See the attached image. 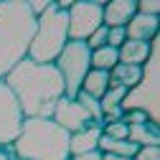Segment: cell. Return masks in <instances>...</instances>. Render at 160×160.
Returning <instances> with one entry per match:
<instances>
[{
  "instance_id": "10",
  "label": "cell",
  "mask_w": 160,
  "mask_h": 160,
  "mask_svg": "<svg viewBox=\"0 0 160 160\" xmlns=\"http://www.w3.org/2000/svg\"><path fill=\"white\" fill-rule=\"evenodd\" d=\"M135 13H137L135 0H112V3L102 5V23L107 28H125Z\"/></svg>"
},
{
  "instance_id": "8",
  "label": "cell",
  "mask_w": 160,
  "mask_h": 160,
  "mask_svg": "<svg viewBox=\"0 0 160 160\" xmlns=\"http://www.w3.org/2000/svg\"><path fill=\"white\" fill-rule=\"evenodd\" d=\"M69 15V41H87V38L102 23V3L84 0V3H71L66 10Z\"/></svg>"
},
{
  "instance_id": "14",
  "label": "cell",
  "mask_w": 160,
  "mask_h": 160,
  "mask_svg": "<svg viewBox=\"0 0 160 160\" xmlns=\"http://www.w3.org/2000/svg\"><path fill=\"white\" fill-rule=\"evenodd\" d=\"M130 127V135L127 140L135 142L137 148H150V145H158L160 142V130H158V122H140V125H127Z\"/></svg>"
},
{
  "instance_id": "24",
  "label": "cell",
  "mask_w": 160,
  "mask_h": 160,
  "mask_svg": "<svg viewBox=\"0 0 160 160\" xmlns=\"http://www.w3.org/2000/svg\"><path fill=\"white\" fill-rule=\"evenodd\" d=\"M48 3H51V0H28V8H31V13L38 18V15H43V13H46Z\"/></svg>"
},
{
  "instance_id": "13",
  "label": "cell",
  "mask_w": 160,
  "mask_h": 160,
  "mask_svg": "<svg viewBox=\"0 0 160 160\" xmlns=\"http://www.w3.org/2000/svg\"><path fill=\"white\" fill-rule=\"evenodd\" d=\"M150 51H152V41L150 43H145V41H125L117 48L119 64H130V66H145V61L150 58Z\"/></svg>"
},
{
  "instance_id": "17",
  "label": "cell",
  "mask_w": 160,
  "mask_h": 160,
  "mask_svg": "<svg viewBox=\"0 0 160 160\" xmlns=\"http://www.w3.org/2000/svg\"><path fill=\"white\" fill-rule=\"evenodd\" d=\"M102 155H122V158H135V152L140 150L135 142L130 140H109V137H99V148H97Z\"/></svg>"
},
{
  "instance_id": "2",
  "label": "cell",
  "mask_w": 160,
  "mask_h": 160,
  "mask_svg": "<svg viewBox=\"0 0 160 160\" xmlns=\"http://www.w3.org/2000/svg\"><path fill=\"white\" fill-rule=\"evenodd\" d=\"M36 23L28 0H0V79L28 58Z\"/></svg>"
},
{
  "instance_id": "4",
  "label": "cell",
  "mask_w": 160,
  "mask_h": 160,
  "mask_svg": "<svg viewBox=\"0 0 160 160\" xmlns=\"http://www.w3.org/2000/svg\"><path fill=\"white\" fill-rule=\"evenodd\" d=\"M66 43H69V15L56 0H51L46 13L38 15L28 58L36 64H53Z\"/></svg>"
},
{
  "instance_id": "18",
  "label": "cell",
  "mask_w": 160,
  "mask_h": 160,
  "mask_svg": "<svg viewBox=\"0 0 160 160\" xmlns=\"http://www.w3.org/2000/svg\"><path fill=\"white\" fill-rule=\"evenodd\" d=\"M92 69H99V71H112L117 64H119V53H117V48H112V46H102V48H97V51H92Z\"/></svg>"
},
{
  "instance_id": "12",
  "label": "cell",
  "mask_w": 160,
  "mask_h": 160,
  "mask_svg": "<svg viewBox=\"0 0 160 160\" xmlns=\"http://www.w3.org/2000/svg\"><path fill=\"white\" fill-rule=\"evenodd\" d=\"M99 137H102V127H87L82 132L69 135V155H89V152H97Z\"/></svg>"
},
{
  "instance_id": "21",
  "label": "cell",
  "mask_w": 160,
  "mask_h": 160,
  "mask_svg": "<svg viewBox=\"0 0 160 160\" xmlns=\"http://www.w3.org/2000/svg\"><path fill=\"white\" fill-rule=\"evenodd\" d=\"M125 41H127L125 28H107V46H112V48H119Z\"/></svg>"
},
{
  "instance_id": "26",
  "label": "cell",
  "mask_w": 160,
  "mask_h": 160,
  "mask_svg": "<svg viewBox=\"0 0 160 160\" xmlns=\"http://www.w3.org/2000/svg\"><path fill=\"white\" fill-rule=\"evenodd\" d=\"M0 160H13V152H10V148H3V145H0Z\"/></svg>"
},
{
  "instance_id": "5",
  "label": "cell",
  "mask_w": 160,
  "mask_h": 160,
  "mask_svg": "<svg viewBox=\"0 0 160 160\" xmlns=\"http://www.w3.org/2000/svg\"><path fill=\"white\" fill-rule=\"evenodd\" d=\"M51 119L61 130L74 135V132H82L87 127H102V109H99L97 99L87 97L84 92H79L74 99H69V97L58 99Z\"/></svg>"
},
{
  "instance_id": "1",
  "label": "cell",
  "mask_w": 160,
  "mask_h": 160,
  "mask_svg": "<svg viewBox=\"0 0 160 160\" xmlns=\"http://www.w3.org/2000/svg\"><path fill=\"white\" fill-rule=\"evenodd\" d=\"M3 82L13 92L23 117L51 119L58 99L64 97V79L53 64H36L23 58Z\"/></svg>"
},
{
  "instance_id": "23",
  "label": "cell",
  "mask_w": 160,
  "mask_h": 160,
  "mask_svg": "<svg viewBox=\"0 0 160 160\" xmlns=\"http://www.w3.org/2000/svg\"><path fill=\"white\" fill-rule=\"evenodd\" d=\"M132 160H160V148L158 145H150V148H140L135 152Z\"/></svg>"
},
{
  "instance_id": "25",
  "label": "cell",
  "mask_w": 160,
  "mask_h": 160,
  "mask_svg": "<svg viewBox=\"0 0 160 160\" xmlns=\"http://www.w3.org/2000/svg\"><path fill=\"white\" fill-rule=\"evenodd\" d=\"M66 160H102V152H89V155H69Z\"/></svg>"
},
{
  "instance_id": "9",
  "label": "cell",
  "mask_w": 160,
  "mask_h": 160,
  "mask_svg": "<svg viewBox=\"0 0 160 160\" xmlns=\"http://www.w3.org/2000/svg\"><path fill=\"white\" fill-rule=\"evenodd\" d=\"M23 112L18 107L13 92L8 89V84L0 79V145L3 148H10L15 142V137L21 135V127H23Z\"/></svg>"
},
{
  "instance_id": "22",
  "label": "cell",
  "mask_w": 160,
  "mask_h": 160,
  "mask_svg": "<svg viewBox=\"0 0 160 160\" xmlns=\"http://www.w3.org/2000/svg\"><path fill=\"white\" fill-rule=\"evenodd\" d=\"M135 8H137V13H142V15H158L160 13V3H155V0H137Z\"/></svg>"
},
{
  "instance_id": "6",
  "label": "cell",
  "mask_w": 160,
  "mask_h": 160,
  "mask_svg": "<svg viewBox=\"0 0 160 160\" xmlns=\"http://www.w3.org/2000/svg\"><path fill=\"white\" fill-rule=\"evenodd\" d=\"M145 112L150 122H158V41H152L150 58L142 66V79L127 89V97L122 99V112Z\"/></svg>"
},
{
  "instance_id": "3",
  "label": "cell",
  "mask_w": 160,
  "mask_h": 160,
  "mask_svg": "<svg viewBox=\"0 0 160 160\" xmlns=\"http://www.w3.org/2000/svg\"><path fill=\"white\" fill-rule=\"evenodd\" d=\"M18 160H66L69 158V132L61 130L53 119L26 117L21 135L10 145Z\"/></svg>"
},
{
  "instance_id": "11",
  "label": "cell",
  "mask_w": 160,
  "mask_h": 160,
  "mask_svg": "<svg viewBox=\"0 0 160 160\" xmlns=\"http://www.w3.org/2000/svg\"><path fill=\"white\" fill-rule=\"evenodd\" d=\"M155 33H158V15H142V13H135L130 18V23L125 26V36L127 41H155Z\"/></svg>"
},
{
  "instance_id": "19",
  "label": "cell",
  "mask_w": 160,
  "mask_h": 160,
  "mask_svg": "<svg viewBox=\"0 0 160 160\" xmlns=\"http://www.w3.org/2000/svg\"><path fill=\"white\" fill-rule=\"evenodd\" d=\"M102 135H104V137H109V140H127L130 127L122 122V119H117V122H109V125H104V127H102Z\"/></svg>"
},
{
  "instance_id": "15",
  "label": "cell",
  "mask_w": 160,
  "mask_h": 160,
  "mask_svg": "<svg viewBox=\"0 0 160 160\" xmlns=\"http://www.w3.org/2000/svg\"><path fill=\"white\" fill-rule=\"evenodd\" d=\"M109 89V71H99V69H89V74L84 76V82H82V89L79 92H84L87 97L92 99H102L104 92Z\"/></svg>"
},
{
  "instance_id": "7",
  "label": "cell",
  "mask_w": 160,
  "mask_h": 160,
  "mask_svg": "<svg viewBox=\"0 0 160 160\" xmlns=\"http://www.w3.org/2000/svg\"><path fill=\"white\" fill-rule=\"evenodd\" d=\"M89 58H92V51L87 48L84 41H69L64 46V51L58 53V58L53 61V66L58 69V74H61V79H64V97L74 99L79 94L84 76L92 69Z\"/></svg>"
},
{
  "instance_id": "16",
  "label": "cell",
  "mask_w": 160,
  "mask_h": 160,
  "mask_svg": "<svg viewBox=\"0 0 160 160\" xmlns=\"http://www.w3.org/2000/svg\"><path fill=\"white\" fill-rule=\"evenodd\" d=\"M142 79V66H130V64H117L109 71V87H125L132 89Z\"/></svg>"
},
{
  "instance_id": "20",
  "label": "cell",
  "mask_w": 160,
  "mask_h": 160,
  "mask_svg": "<svg viewBox=\"0 0 160 160\" xmlns=\"http://www.w3.org/2000/svg\"><path fill=\"white\" fill-rule=\"evenodd\" d=\"M87 48L89 51H97V48H102V46H107V26H99L89 38H87Z\"/></svg>"
},
{
  "instance_id": "27",
  "label": "cell",
  "mask_w": 160,
  "mask_h": 160,
  "mask_svg": "<svg viewBox=\"0 0 160 160\" xmlns=\"http://www.w3.org/2000/svg\"><path fill=\"white\" fill-rule=\"evenodd\" d=\"M102 160H132V158H122V155H102Z\"/></svg>"
},
{
  "instance_id": "28",
  "label": "cell",
  "mask_w": 160,
  "mask_h": 160,
  "mask_svg": "<svg viewBox=\"0 0 160 160\" xmlns=\"http://www.w3.org/2000/svg\"><path fill=\"white\" fill-rule=\"evenodd\" d=\"M13 160H18V158H13Z\"/></svg>"
}]
</instances>
